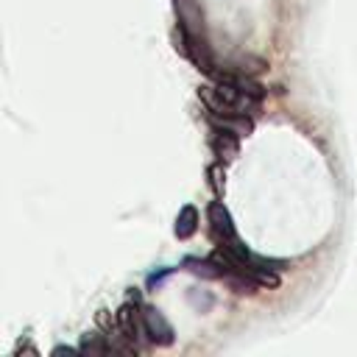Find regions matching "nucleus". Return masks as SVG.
Segmentation results:
<instances>
[{"label":"nucleus","mask_w":357,"mask_h":357,"mask_svg":"<svg viewBox=\"0 0 357 357\" xmlns=\"http://www.w3.org/2000/svg\"><path fill=\"white\" fill-rule=\"evenodd\" d=\"M212 153L218 156V162L229 165L240 156V137L231 134V131H220L215 128V137H212Z\"/></svg>","instance_id":"423d86ee"},{"label":"nucleus","mask_w":357,"mask_h":357,"mask_svg":"<svg viewBox=\"0 0 357 357\" xmlns=\"http://www.w3.org/2000/svg\"><path fill=\"white\" fill-rule=\"evenodd\" d=\"M206 112V109H204ZM206 120L212 128H220V131H231L237 137H248L254 131V120L251 114H215V112H206Z\"/></svg>","instance_id":"39448f33"},{"label":"nucleus","mask_w":357,"mask_h":357,"mask_svg":"<svg viewBox=\"0 0 357 357\" xmlns=\"http://www.w3.org/2000/svg\"><path fill=\"white\" fill-rule=\"evenodd\" d=\"M114 321H117V332L128 340V343H139L145 335H142V315H139V304H134V301H126V304H120V310H117V315H114Z\"/></svg>","instance_id":"20e7f679"},{"label":"nucleus","mask_w":357,"mask_h":357,"mask_svg":"<svg viewBox=\"0 0 357 357\" xmlns=\"http://www.w3.org/2000/svg\"><path fill=\"white\" fill-rule=\"evenodd\" d=\"M78 351H81V354H89V357H106V354H114V351H112V340H109L106 332H92V335L86 332V335L81 337Z\"/></svg>","instance_id":"6e6552de"},{"label":"nucleus","mask_w":357,"mask_h":357,"mask_svg":"<svg viewBox=\"0 0 357 357\" xmlns=\"http://www.w3.org/2000/svg\"><path fill=\"white\" fill-rule=\"evenodd\" d=\"M98 326H100L106 335H112V332L117 329V321L109 315V310H100V312H98Z\"/></svg>","instance_id":"9b49d317"},{"label":"nucleus","mask_w":357,"mask_h":357,"mask_svg":"<svg viewBox=\"0 0 357 357\" xmlns=\"http://www.w3.org/2000/svg\"><path fill=\"white\" fill-rule=\"evenodd\" d=\"M59 354L73 357V354H81V351H78V349H73V346H56V349H53V357H59Z\"/></svg>","instance_id":"ddd939ff"},{"label":"nucleus","mask_w":357,"mask_h":357,"mask_svg":"<svg viewBox=\"0 0 357 357\" xmlns=\"http://www.w3.org/2000/svg\"><path fill=\"white\" fill-rule=\"evenodd\" d=\"M206 178H209V187L215 192V198H223V190H226V165L223 162H215L206 167Z\"/></svg>","instance_id":"9d476101"},{"label":"nucleus","mask_w":357,"mask_h":357,"mask_svg":"<svg viewBox=\"0 0 357 357\" xmlns=\"http://www.w3.org/2000/svg\"><path fill=\"white\" fill-rule=\"evenodd\" d=\"M176 14H178V36H181V53L209 78H215L220 70L212 59V47L204 33V17L195 0H176Z\"/></svg>","instance_id":"f257e3e1"},{"label":"nucleus","mask_w":357,"mask_h":357,"mask_svg":"<svg viewBox=\"0 0 357 357\" xmlns=\"http://www.w3.org/2000/svg\"><path fill=\"white\" fill-rule=\"evenodd\" d=\"M181 268L184 271H190V273H195V276H201V279H220V265L212 259V257H206V259H201V257H184L181 259Z\"/></svg>","instance_id":"1a4fd4ad"},{"label":"nucleus","mask_w":357,"mask_h":357,"mask_svg":"<svg viewBox=\"0 0 357 357\" xmlns=\"http://www.w3.org/2000/svg\"><path fill=\"white\" fill-rule=\"evenodd\" d=\"M17 351H28V354H36V349H33V346H28V343H25V346L20 343V346H17Z\"/></svg>","instance_id":"2eb2a0df"},{"label":"nucleus","mask_w":357,"mask_h":357,"mask_svg":"<svg viewBox=\"0 0 357 357\" xmlns=\"http://www.w3.org/2000/svg\"><path fill=\"white\" fill-rule=\"evenodd\" d=\"M206 220H209V231H212V237L218 240V245H220V243H229V240L237 237L234 220H231V215H229V209L223 206L220 198L212 201V204L206 206Z\"/></svg>","instance_id":"7ed1b4c3"},{"label":"nucleus","mask_w":357,"mask_h":357,"mask_svg":"<svg viewBox=\"0 0 357 357\" xmlns=\"http://www.w3.org/2000/svg\"><path fill=\"white\" fill-rule=\"evenodd\" d=\"M170 273H173V268H162V271H153V273L148 276V287H151V290H153V287H159V284H162V282H165Z\"/></svg>","instance_id":"f8f14e48"},{"label":"nucleus","mask_w":357,"mask_h":357,"mask_svg":"<svg viewBox=\"0 0 357 357\" xmlns=\"http://www.w3.org/2000/svg\"><path fill=\"white\" fill-rule=\"evenodd\" d=\"M198 223H201L198 209H195L192 204H184V206L178 209V215H176V226H173V231H176L178 240H190V237L198 231Z\"/></svg>","instance_id":"0eeeda50"},{"label":"nucleus","mask_w":357,"mask_h":357,"mask_svg":"<svg viewBox=\"0 0 357 357\" xmlns=\"http://www.w3.org/2000/svg\"><path fill=\"white\" fill-rule=\"evenodd\" d=\"M139 315H142V335L151 346H170L173 343V326L153 304H142Z\"/></svg>","instance_id":"f03ea898"},{"label":"nucleus","mask_w":357,"mask_h":357,"mask_svg":"<svg viewBox=\"0 0 357 357\" xmlns=\"http://www.w3.org/2000/svg\"><path fill=\"white\" fill-rule=\"evenodd\" d=\"M128 301H134V304H139V293H137V287H131V290H128Z\"/></svg>","instance_id":"4468645a"}]
</instances>
